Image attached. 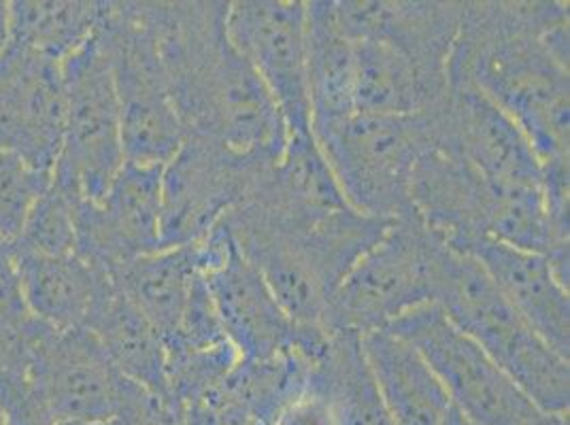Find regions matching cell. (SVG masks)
<instances>
[{"label":"cell","instance_id":"6da1fadb","mask_svg":"<svg viewBox=\"0 0 570 425\" xmlns=\"http://www.w3.org/2000/svg\"><path fill=\"white\" fill-rule=\"evenodd\" d=\"M448 77L513 119L543 170L570 166L569 4L462 2Z\"/></svg>","mask_w":570,"mask_h":425},{"label":"cell","instance_id":"7a4b0ae2","mask_svg":"<svg viewBox=\"0 0 570 425\" xmlns=\"http://www.w3.org/2000/svg\"><path fill=\"white\" fill-rule=\"evenodd\" d=\"M168 92L186 137L252 166L279 160L287 130L261 77L226 32L228 2H147Z\"/></svg>","mask_w":570,"mask_h":425},{"label":"cell","instance_id":"3957f363","mask_svg":"<svg viewBox=\"0 0 570 425\" xmlns=\"http://www.w3.org/2000/svg\"><path fill=\"white\" fill-rule=\"evenodd\" d=\"M222 221L287 317L317 330H331L328 313L338 285L392 224L356 209L289 212L254 196Z\"/></svg>","mask_w":570,"mask_h":425},{"label":"cell","instance_id":"277c9868","mask_svg":"<svg viewBox=\"0 0 570 425\" xmlns=\"http://www.w3.org/2000/svg\"><path fill=\"white\" fill-rule=\"evenodd\" d=\"M434 307L513 378L530 401L547 413L569 417L570 359L547 345L473 258L450 245L439 266Z\"/></svg>","mask_w":570,"mask_h":425},{"label":"cell","instance_id":"5b68a950","mask_svg":"<svg viewBox=\"0 0 570 425\" xmlns=\"http://www.w3.org/2000/svg\"><path fill=\"white\" fill-rule=\"evenodd\" d=\"M95 34L114 77L126 162L168 165L186 128L168 92L147 2H102Z\"/></svg>","mask_w":570,"mask_h":425},{"label":"cell","instance_id":"8992f818","mask_svg":"<svg viewBox=\"0 0 570 425\" xmlns=\"http://www.w3.org/2000/svg\"><path fill=\"white\" fill-rule=\"evenodd\" d=\"M315 141L352 209L383 221L415 215L413 170L432 142L426 113H356Z\"/></svg>","mask_w":570,"mask_h":425},{"label":"cell","instance_id":"52a82bcc","mask_svg":"<svg viewBox=\"0 0 570 425\" xmlns=\"http://www.w3.org/2000/svg\"><path fill=\"white\" fill-rule=\"evenodd\" d=\"M445 247L417 215L392 221L338 285L328 328L383 330L411 310L434 305Z\"/></svg>","mask_w":570,"mask_h":425},{"label":"cell","instance_id":"ba28073f","mask_svg":"<svg viewBox=\"0 0 570 425\" xmlns=\"http://www.w3.org/2000/svg\"><path fill=\"white\" fill-rule=\"evenodd\" d=\"M385 330L411 343L441 378L453 408L473 425H569V417L547 413L515 380L453 328L434 305L415 308Z\"/></svg>","mask_w":570,"mask_h":425},{"label":"cell","instance_id":"9c48e42d","mask_svg":"<svg viewBox=\"0 0 570 425\" xmlns=\"http://www.w3.org/2000/svg\"><path fill=\"white\" fill-rule=\"evenodd\" d=\"M198 245L200 275L228 343L245 362L303 352L317 359L331 330L298 326L287 317L261 273L243 258L228 226L219 221Z\"/></svg>","mask_w":570,"mask_h":425},{"label":"cell","instance_id":"30bf717a","mask_svg":"<svg viewBox=\"0 0 570 425\" xmlns=\"http://www.w3.org/2000/svg\"><path fill=\"white\" fill-rule=\"evenodd\" d=\"M60 69L67 116L51 179L75 200H100L126 156L114 77L96 34L65 58Z\"/></svg>","mask_w":570,"mask_h":425},{"label":"cell","instance_id":"8fae6325","mask_svg":"<svg viewBox=\"0 0 570 425\" xmlns=\"http://www.w3.org/2000/svg\"><path fill=\"white\" fill-rule=\"evenodd\" d=\"M24 370L58 425L114 419L139 389L92 332L56 330L39 319L26 336Z\"/></svg>","mask_w":570,"mask_h":425},{"label":"cell","instance_id":"7c38bea8","mask_svg":"<svg viewBox=\"0 0 570 425\" xmlns=\"http://www.w3.org/2000/svg\"><path fill=\"white\" fill-rule=\"evenodd\" d=\"M226 32L279 109L287 137L309 135L305 2H228Z\"/></svg>","mask_w":570,"mask_h":425},{"label":"cell","instance_id":"4fadbf2b","mask_svg":"<svg viewBox=\"0 0 570 425\" xmlns=\"http://www.w3.org/2000/svg\"><path fill=\"white\" fill-rule=\"evenodd\" d=\"M424 113L432 141L460 154L492 186H543V166L520 126L473 83L448 77L445 95Z\"/></svg>","mask_w":570,"mask_h":425},{"label":"cell","instance_id":"5bb4252c","mask_svg":"<svg viewBox=\"0 0 570 425\" xmlns=\"http://www.w3.org/2000/svg\"><path fill=\"white\" fill-rule=\"evenodd\" d=\"M163 168L124 162L100 200H75V254L114 277L163 249Z\"/></svg>","mask_w":570,"mask_h":425},{"label":"cell","instance_id":"9a60e30c","mask_svg":"<svg viewBox=\"0 0 570 425\" xmlns=\"http://www.w3.org/2000/svg\"><path fill=\"white\" fill-rule=\"evenodd\" d=\"M268 166H252L217 145L186 137L163 168V247L196 245L243 202Z\"/></svg>","mask_w":570,"mask_h":425},{"label":"cell","instance_id":"2e32d148","mask_svg":"<svg viewBox=\"0 0 570 425\" xmlns=\"http://www.w3.org/2000/svg\"><path fill=\"white\" fill-rule=\"evenodd\" d=\"M60 62L9 43L0 51V151L53 172L65 137Z\"/></svg>","mask_w":570,"mask_h":425},{"label":"cell","instance_id":"e0dca14e","mask_svg":"<svg viewBox=\"0 0 570 425\" xmlns=\"http://www.w3.org/2000/svg\"><path fill=\"white\" fill-rule=\"evenodd\" d=\"M473 258L547 345L570 359V291L547 256L473 238L452 247Z\"/></svg>","mask_w":570,"mask_h":425},{"label":"cell","instance_id":"ac0fdd59","mask_svg":"<svg viewBox=\"0 0 570 425\" xmlns=\"http://www.w3.org/2000/svg\"><path fill=\"white\" fill-rule=\"evenodd\" d=\"M360 343L392 424L443 425L452 402L424 355L385 328L360 334Z\"/></svg>","mask_w":570,"mask_h":425},{"label":"cell","instance_id":"d6986e66","mask_svg":"<svg viewBox=\"0 0 570 425\" xmlns=\"http://www.w3.org/2000/svg\"><path fill=\"white\" fill-rule=\"evenodd\" d=\"M305 24L311 132L317 139L356 116V56L334 0L305 2Z\"/></svg>","mask_w":570,"mask_h":425},{"label":"cell","instance_id":"ffe728a7","mask_svg":"<svg viewBox=\"0 0 570 425\" xmlns=\"http://www.w3.org/2000/svg\"><path fill=\"white\" fill-rule=\"evenodd\" d=\"M13 249L26 305L32 317L56 330L86 328L114 279L86 264L77 254L39 256L20 251L16 245Z\"/></svg>","mask_w":570,"mask_h":425},{"label":"cell","instance_id":"44dd1931","mask_svg":"<svg viewBox=\"0 0 570 425\" xmlns=\"http://www.w3.org/2000/svg\"><path fill=\"white\" fill-rule=\"evenodd\" d=\"M356 56V113L415 116L432 109L448 83L432 79L403 49L385 39L354 41Z\"/></svg>","mask_w":570,"mask_h":425},{"label":"cell","instance_id":"7402d4cb","mask_svg":"<svg viewBox=\"0 0 570 425\" xmlns=\"http://www.w3.org/2000/svg\"><path fill=\"white\" fill-rule=\"evenodd\" d=\"M111 279L167 343L179 330L200 279L198 245L163 247L124 264Z\"/></svg>","mask_w":570,"mask_h":425},{"label":"cell","instance_id":"603a6c76","mask_svg":"<svg viewBox=\"0 0 570 425\" xmlns=\"http://www.w3.org/2000/svg\"><path fill=\"white\" fill-rule=\"evenodd\" d=\"M128 380L160 402H168L167 345L160 332L116 284L100 298L86 326Z\"/></svg>","mask_w":570,"mask_h":425},{"label":"cell","instance_id":"cb8c5ba5","mask_svg":"<svg viewBox=\"0 0 570 425\" xmlns=\"http://www.w3.org/2000/svg\"><path fill=\"white\" fill-rule=\"evenodd\" d=\"M307 383L331 401L341 425H394L357 332L331 330L324 352L311 366Z\"/></svg>","mask_w":570,"mask_h":425},{"label":"cell","instance_id":"d4e9b609","mask_svg":"<svg viewBox=\"0 0 570 425\" xmlns=\"http://www.w3.org/2000/svg\"><path fill=\"white\" fill-rule=\"evenodd\" d=\"M102 2H9V43L41 53L53 62L69 58L92 34Z\"/></svg>","mask_w":570,"mask_h":425},{"label":"cell","instance_id":"484cf974","mask_svg":"<svg viewBox=\"0 0 570 425\" xmlns=\"http://www.w3.org/2000/svg\"><path fill=\"white\" fill-rule=\"evenodd\" d=\"M75 198L51 179L48 191L26 217L22 235L13 240L20 251L39 256L75 254Z\"/></svg>","mask_w":570,"mask_h":425},{"label":"cell","instance_id":"4316f807","mask_svg":"<svg viewBox=\"0 0 570 425\" xmlns=\"http://www.w3.org/2000/svg\"><path fill=\"white\" fill-rule=\"evenodd\" d=\"M32 322L13 243L0 238V370L24 366L26 336Z\"/></svg>","mask_w":570,"mask_h":425},{"label":"cell","instance_id":"83f0119b","mask_svg":"<svg viewBox=\"0 0 570 425\" xmlns=\"http://www.w3.org/2000/svg\"><path fill=\"white\" fill-rule=\"evenodd\" d=\"M51 175L0 151V238L13 243L22 235L28 212L51 186Z\"/></svg>","mask_w":570,"mask_h":425},{"label":"cell","instance_id":"f1b7e54d","mask_svg":"<svg viewBox=\"0 0 570 425\" xmlns=\"http://www.w3.org/2000/svg\"><path fill=\"white\" fill-rule=\"evenodd\" d=\"M0 415L4 425H58L22 366L0 370Z\"/></svg>","mask_w":570,"mask_h":425},{"label":"cell","instance_id":"f546056e","mask_svg":"<svg viewBox=\"0 0 570 425\" xmlns=\"http://www.w3.org/2000/svg\"><path fill=\"white\" fill-rule=\"evenodd\" d=\"M271 425H341L334 413L331 401L317 392L315 387H307L285 404L284 408L275 415Z\"/></svg>","mask_w":570,"mask_h":425},{"label":"cell","instance_id":"4dcf8cb0","mask_svg":"<svg viewBox=\"0 0 570 425\" xmlns=\"http://www.w3.org/2000/svg\"><path fill=\"white\" fill-rule=\"evenodd\" d=\"M62 425H165V408L163 402L149 392L139 387L135 396L124 406V411L114 419L98 424H62Z\"/></svg>","mask_w":570,"mask_h":425},{"label":"cell","instance_id":"1f68e13d","mask_svg":"<svg viewBox=\"0 0 570 425\" xmlns=\"http://www.w3.org/2000/svg\"><path fill=\"white\" fill-rule=\"evenodd\" d=\"M9 46V2H0V51Z\"/></svg>","mask_w":570,"mask_h":425},{"label":"cell","instance_id":"d6a6232c","mask_svg":"<svg viewBox=\"0 0 570 425\" xmlns=\"http://www.w3.org/2000/svg\"><path fill=\"white\" fill-rule=\"evenodd\" d=\"M443 425H473L471 422H466L455 408L452 406V411L448 413V417H445V422H443Z\"/></svg>","mask_w":570,"mask_h":425},{"label":"cell","instance_id":"836d02e7","mask_svg":"<svg viewBox=\"0 0 570 425\" xmlns=\"http://www.w3.org/2000/svg\"><path fill=\"white\" fill-rule=\"evenodd\" d=\"M0 425H4V422H2V415H0Z\"/></svg>","mask_w":570,"mask_h":425}]
</instances>
